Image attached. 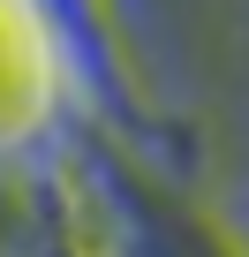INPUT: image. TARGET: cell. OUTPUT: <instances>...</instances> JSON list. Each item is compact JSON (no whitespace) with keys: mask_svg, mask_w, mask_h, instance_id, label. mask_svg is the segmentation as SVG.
Masks as SVG:
<instances>
[{"mask_svg":"<svg viewBox=\"0 0 249 257\" xmlns=\"http://www.w3.org/2000/svg\"><path fill=\"white\" fill-rule=\"evenodd\" d=\"M38 76H46V53H38V31L16 0H0V121H16L23 106H38Z\"/></svg>","mask_w":249,"mask_h":257,"instance_id":"1","label":"cell"}]
</instances>
